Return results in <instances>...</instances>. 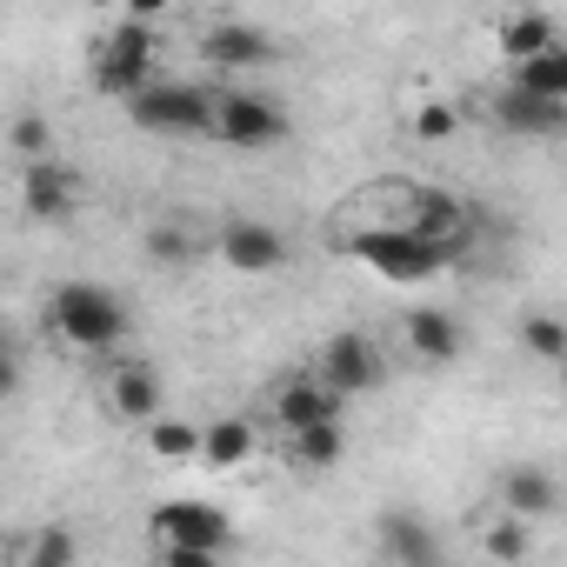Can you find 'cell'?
I'll use <instances>...</instances> for the list:
<instances>
[{"label":"cell","mask_w":567,"mask_h":567,"mask_svg":"<svg viewBox=\"0 0 567 567\" xmlns=\"http://www.w3.org/2000/svg\"><path fill=\"white\" fill-rule=\"evenodd\" d=\"M127 114H134V127H147V134H214V94L194 87V81H161V87H147Z\"/></svg>","instance_id":"5b68a950"},{"label":"cell","mask_w":567,"mask_h":567,"mask_svg":"<svg viewBox=\"0 0 567 567\" xmlns=\"http://www.w3.org/2000/svg\"><path fill=\"white\" fill-rule=\"evenodd\" d=\"M454 127H461V114H454L447 101H427V107L414 114V134H421V141H447Z\"/></svg>","instance_id":"83f0119b"},{"label":"cell","mask_w":567,"mask_h":567,"mask_svg":"<svg viewBox=\"0 0 567 567\" xmlns=\"http://www.w3.org/2000/svg\"><path fill=\"white\" fill-rule=\"evenodd\" d=\"M154 54H161V34H154L147 21H127V14H121V21L107 28V41L94 48V87L134 107L147 87H161Z\"/></svg>","instance_id":"3957f363"},{"label":"cell","mask_w":567,"mask_h":567,"mask_svg":"<svg viewBox=\"0 0 567 567\" xmlns=\"http://www.w3.org/2000/svg\"><path fill=\"white\" fill-rule=\"evenodd\" d=\"M374 540H381V554H388L394 567H447L441 534H434L421 514H408V507H388V514L374 520Z\"/></svg>","instance_id":"9c48e42d"},{"label":"cell","mask_w":567,"mask_h":567,"mask_svg":"<svg viewBox=\"0 0 567 567\" xmlns=\"http://www.w3.org/2000/svg\"><path fill=\"white\" fill-rule=\"evenodd\" d=\"M214 141H227V147H280L288 141V107L274 94H254V87L214 94Z\"/></svg>","instance_id":"277c9868"},{"label":"cell","mask_w":567,"mask_h":567,"mask_svg":"<svg viewBox=\"0 0 567 567\" xmlns=\"http://www.w3.org/2000/svg\"><path fill=\"white\" fill-rule=\"evenodd\" d=\"M481 547H487V554H494L501 567H520V560L534 554V527H527L520 514H501V520H494V527L481 534Z\"/></svg>","instance_id":"7402d4cb"},{"label":"cell","mask_w":567,"mask_h":567,"mask_svg":"<svg viewBox=\"0 0 567 567\" xmlns=\"http://www.w3.org/2000/svg\"><path fill=\"white\" fill-rule=\"evenodd\" d=\"M200 461H207V467H240V461H254V421H240V414L214 421V427H207Z\"/></svg>","instance_id":"d6986e66"},{"label":"cell","mask_w":567,"mask_h":567,"mask_svg":"<svg viewBox=\"0 0 567 567\" xmlns=\"http://www.w3.org/2000/svg\"><path fill=\"white\" fill-rule=\"evenodd\" d=\"M494 121L507 127V134H527V141H560L567 134V107L560 101H540V94H527V87H501L494 94Z\"/></svg>","instance_id":"7c38bea8"},{"label":"cell","mask_w":567,"mask_h":567,"mask_svg":"<svg viewBox=\"0 0 567 567\" xmlns=\"http://www.w3.org/2000/svg\"><path fill=\"white\" fill-rule=\"evenodd\" d=\"M401 227H414V234H427V240H467V207H461L447 187H414Z\"/></svg>","instance_id":"5bb4252c"},{"label":"cell","mask_w":567,"mask_h":567,"mask_svg":"<svg viewBox=\"0 0 567 567\" xmlns=\"http://www.w3.org/2000/svg\"><path fill=\"white\" fill-rule=\"evenodd\" d=\"M48 321H54L61 341H74L87 354H107L127 334V301L114 288H101V280H68V288H54V301H48Z\"/></svg>","instance_id":"7a4b0ae2"},{"label":"cell","mask_w":567,"mask_h":567,"mask_svg":"<svg viewBox=\"0 0 567 567\" xmlns=\"http://www.w3.org/2000/svg\"><path fill=\"white\" fill-rule=\"evenodd\" d=\"M81 174L68 167V161H41V167H28L21 174V200H28V214L34 220H74L81 214Z\"/></svg>","instance_id":"8fae6325"},{"label":"cell","mask_w":567,"mask_h":567,"mask_svg":"<svg viewBox=\"0 0 567 567\" xmlns=\"http://www.w3.org/2000/svg\"><path fill=\"white\" fill-rule=\"evenodd\" d=\"M341 394L321 381V374H288L274 388V421L288 427V434H308V427H328V421H341Z\"/></svg>","instance_id":"ba28073f"},{"label":"cell","mask_w":567,"mask_h":567,"mask_svg":"<svg viewBox=\"0 0 567 567\" xmlns=\"http://www.w3.org/2000/svg\"><path fill=\"white\" fill-rule=\"evenodd\" d=\"M514 87H527V94H540V101H560V107H567V48H547V54L520 61V68H514Z\"/></svg>","instance_id":"ffe728a7"},{"label":"cell","mask_w":567,"mask_h":567,"mask_svg":"<svg viewBox=\"0 0 567 567\" xmlns=\"http://www.w3.org/2000/svg\"><path fill=\"white\" fill-rule=\"evenodd\" d=\"M161 567H220V554H194V547H161Z\"/></svg>","instance_id":"f1b7e54d"},{"label":"cell","mask_w":567,"mask_h":567,"mask_svg":"<svg viewBox=\"0 0 567 567\" xmlns=\"http://www.w3.org/2000/svg\"><path fill=\"white\" fill-rule=\"evenodd\" d=\"M520 348H527L534 361H554V368H560V361H567V321H560V315H527V321H520Z\"/></svg>","instance_id":"603a6c76"},{"label":"cell","mask_w":567,"mask_h":567,"mask_svg":"<svg viewBox=\"0 0 567 567\" xmlns=\"http://www.w3.org/2000/svg\"><path fill=\"white\" fill-rule=\"evenodd\" d=\"M560 388H567V361H560Z\"/></svg>","instance_id":"f546056e"},{"label":"cell","mask_w":567,"mask_h":567,"mask_svg":"<svg viewBox=\"0 0 567 567\" xmlns=\"http://www.w3.org/2000/svg\"><path fill=\"white\" fill-rule=\"evenodd\" d=\"M341 401H354V394H374L381 381H388V354L374 348V334H334L328 348H321V368H315Z\"/></svg>","instance_id":"8992f818"},{"label":"cell","mask_w":567,"mask_h":567,"mask_svg":"<svg viewBox=\"0 0 567 567\" xmlns=\"http://www.w3.org/2000/svg\"><path fill=\"white\" fill-rule=\"evenodd\" d=\"M147 527L161 534V547H194V554H220L234 540V520L214 501H161Z\"/></svg>","instance_id":"52a82bcc"},{"label":"cell","mask_w":567,"mask_h":567,"mask_svg":"<svg viewBox=\"0 0 567 567\" xmlns=\"http://www.w3.org/2000/svg\"><path fill=\"white\" fill-rule=\"evenodd\" d=\"M107 401H114V414H127V421H161V374H154L147 361H127V368L107 374Z\"/></svg>","instance_id":"2e32d148"},{"label":"cell","mask_w":567,"mask_h":567,"mask_svg":"<svg viewBox=\"0 0 567 567\" xmlns=\"http://www.w3.org/2000/svg\"><path fill=\"white\" fill-rule=\"evenodd\" d=\"M501 501H507V514H520V520L534 527V520H547V514L560 507V481H554L547 467H527V461H520V467L501 474Z\"/></svg>","instance_id":"9a60e30c"},{"label":"cell","mask_w":567,"mask_h":567,"mask_svg":"<svg viewBox=\"0 0 567 567\" xmlns=\"http://www.w3.org/2000/svg\"><path fill=\"white\" fill-rule=\"evenodd\" d=\"M220 260L234 274H274V267H288V234L267 227V220H227L220 227Z\"/></svg>","instance_id":"30bf717a"},{"label":"cell","mask_w":567,"mask_h":567,"mask_svg":"<svg viewBox=\"0 0 567 567\" xmlns=\"http://www.w3.org/2000/svg\"><path fill=\"white\" fill-rule=\"evenodd\" d=\"M547 48H560V34H554V21L547 14H514V21H501V54L520 68V61H534V54H547Z\"/></svg>","instance_id":"ac0fdd59"},{"label":"cell","mask_w":567,"mask_h":567,"mask_svg":"<svg viewBox=\"0 0 567 567\" xmlns=\"http://www.w3.org/2000/svg\"><path fill=\"white\" fill-rule=\"evenodd\" d=\"M348 254L368 260V267L388 274V280H434L441 267H454V260L467 254V240H427V234H414V227H361V234L348 240Z\"/></svg>","instance_id":"6da1fadb"},{"label":"cell","mask_w":567,"mask_h":567,"mask_svg":"<svg viewBox=\"0 0 567 567\" xmlns=\"http://www.w3.org/2000/svg\"><path fill=\"white\" fill-rule=\"evenodd\" d=\"M408 341H414V354L421 361H454L461 354V321L447 315V308H421V315H408Z\"/></svg>","instance_id":"e0dca14e"},{"label":"cell","mask_w":567,"mask_h":567,"mask_svg":"<svg viewBox=\"0 0 567 567\" xmlns=\"http://www.w3.org/2000/svg\"><path fill=\"white\" fill-rule=\"evenodd\" d=\"M147 447H154V461H194V454L207 447V427H194V421H174V414H161V421L147 427Z\"/></svg>","instance_id":"44dd1931"},{"label":"cell","mask_w":567,"mask_h":567,"mask_svg":"<svg viewBox=\"0 0 567 567\" xmlns=\"http://www.w3.org/2000/svg\"><path fill=\"white\" fill-rule=\"evenodd\" d=\"M147 254H154L161 267H187V260H194V240H187L174 220H161V227H147Z\"/></svg>","instance_id":"4316f807"},{"label":"cell","mask_w":567,"mask_h":567,"mask_svg":"<svg viewBox=\"0 0 567 567\" xmlns=\"http://www.w3.org/2000/svg\"><path fill=\"white\" fill-rule=\"evenodd\" d=\"M8 141H14V154H21L28 167H41V161H54V127H48L41 114H21Z\"/></svg>","instance_id":"d4e9b609"},{"label":"cell","mask_w":567,"mask_h":567,"mask_svg":"<svg viewBox=\"0 0 567 567\" xmlns=\"http://www.w3.org/2000/svg\"><path fill=\"white\" fill-rule=\"evenodd\" d=\"M341 447H348L341 421H328V427H308V434H295V461H301V467H334V461H341Z\"/></svg>","instance_id":"cb8c5ba5"},{"label":"cell","mask_w":567,"mask_h":567,"mask_svg":"<svg viewBox=\"0 0 567 567\" xmlns=\"http://www.w3.org/2000/svg\"><path fill=\"white\" fill-rule=\"evenodd\" d=\"M200 54H207L214 68H267V61H274V34L254 28V21H214V28L200 34Z\"/></svg>","instance_id":"4fadbf2b"},{"label":"cell","mask_w":567,"mask_h":567,"mask_svg":"<svg viewBox=\"0 0 567 567\" xmlns=\"http://www.w3.org/2000/svg\"><path fill=\"white\" fill-rule=\"evenodd\" d=\"M74 554H81V540H74L68 527H41V534H34L28 567H74Z\"/></svg>","instance_id":"484cf974"}]
</instances>
